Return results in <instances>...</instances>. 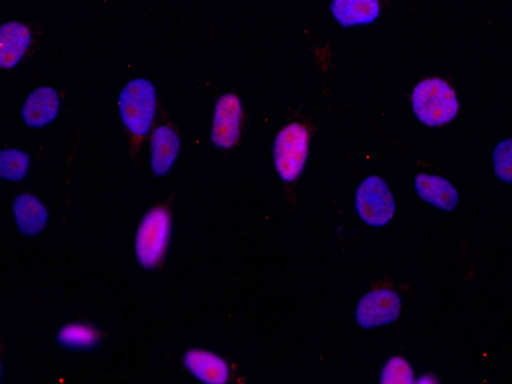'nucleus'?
Segmentation results:
<instances>
[{"label": "nucleus", "instance_id": "obj_12", "mask_svg": "<svg viewBox=\"0 0 512 384\" xmlns=\"http://www.w3.org/2000/svg\"><path fill=\"white\" fill-rule=\"evenodd\" d=\"M332 12L343 25L368 23L379 11L377 0H333Z\"/></svg>", "mask_w": 512, "mask_h": 384}, {"label": "nucleus", "instance_id": "obj_16", "mask_svg": "<svg viewBox=\"0 0 512 384\" xmlns=\"http://www.w3.org/2000/svg\"><path fill=\"white\" fill-rule=\"evenodd\" d=\"M496 175L507 183H512V139L500 142L493 154Z\"/></svg>", "mask_w": 512, "mask_h": 384}, {"label": "nucleus", "instance_id": "obj_14", "mask_svg": "<svg viewBox=\"0 0 512 384\" xmlns=\"http://www.w3.org/2000/svg\"><path fill=\"white\" fill-rule=\"evenodd\" d=\"M15 218L20 228L29 233H34L42 228L45 223L46 212L41 203L34 197L23 194L14 202Z\"/></svg>", "mask_w": 512, "mask_h": 384}, {"label": "nucleus", "instance_id": "obj_8", "mask_svg": "<svg viewBox=\"0 0 512 384\" xmlns=\"http://www.w3.org/2000/svg\"><path fill=\"white\" fill-rule=\"evenodd\" d=\"M58 109V93L51 87H39L26 99L23 119L28 126L42 127L53 120Z\"/></svg>", "mask_w": 512, "mask_h": 384}, {"label": "nucleus", "instance_id": "obj_2", "mask_svg": "<svg viewBox=\"0 0 512 384\" xmlns=\"http://www.w3.org/2000/svg\"><path fill=\"white\" fill-rule=\"evenodd\" d=\"M154 86L146 79L130 81L119 95V111L126 127L136 135L146 134L155 113Z\"/></svg>", "mask_w": 512, "mask_h": 384}, {"label": "nucleus", "instance_id": "obj_4", "mask_svg": "<svg viewBox=\"0 0 512 384\" xmlns=\"http://www.w3.org/2000/svg\"><path fill=\"white\" fill-rule=\"evenodd\" d=\"M356 208L360 217L370 225H384L393 215V197L380 178H366L356 193Z\"/></svg>", "mask_w": 512, "mask_h": 384}, {"label": "nucleus", "instance_id": "obj_15", "mask_svg": "<svg viewBox=\"0 0 512 384\" xmlns=\"http://www.w3.org/2000/svg\"><path fill=\"white\" fill-rule=\"evenodd\" d=\"M28 167L27 156L17 150H5L1 154V174L7 179L21 178Z\"/></svg>", "mask_w": 512, "mask_h": 384}, {"label": "nucleus", "instance_id": "obj_7", "mask_svg": "<svg viewBox=\"0 0 512 384\" xmlns=\"http://www.w3.org/2000/svg\"><path fill=\"white\" fill-rule=\"evenodd\" d=\"M400 302L391 291H375L360 302L356 318L364 327H374L392 321L397 317Z\"/></svg>", "mask_w": 512, "mask_h": 384}, {"label": "nucleus", "instance_id": "obj_5", "mask_svg": "<svg viewBox=\"0 0 512 384\" xmlns=\"http://www.w3.org/2000/svg\"><path fill=\"white\" fill-rule=\"evenodd\" d=\"M169 231V219L165 210L157 208L144 219L136 241L139 260L144 265H154L164 250Z\"/></svg>", "mask_w": 512, "mask_h": 384}, {"label": "nucleus", "instance_id": "obj_17", "mask_svg": "<svg viewBox=\"0 0 512 384\" xmlns=\"http://www.w3.org/2000/svg\"><path fill=\"white\" fill-rule=\"evenodd\" d=\"M60 338L67 345L88 346L93 343L95 334L84 326L72 325L62 330Z\"/></svg>", "mask_w": 512, "mask_h": 384}, {"label": "nucleus", "instance_id": "obj_1", "mask_svg": "<svg viewBox=\"0 0 512 384\" xmlns=\"http://www.w3.org/2000/svg\"><path fill=\"white\" fill-rule=\"evenodd\" d=\"M412 101L418 119L429 126L444 124L458 112L453 89L438 78L421 81L414 89Z\"/></svg>", "mask_w": 512, "mask_h": 384}, {"label": "nucleus", "instance_id": "obj_3", "mask_svg": "<svg viewBox=\"0 0 512 384\" xmlns=\"http://www.w3.org/2000/svg\"><path fill=\"white\" fill-rule=\"evenodd\" d=\"M308 147V132L300 124L286 126L278 134L274 159L280 176L287 181L293 180L301 172Z\"/></svg>", "mask_w": 512, "mask_h": 384}, {"label": "nucleus", "instance_id": "obj_18", "mask_svg": "<svg viewBox=\"0 0 512 384\" xmlns=\"http://www.w3.org/2000/svg\"><path fill=\"white\" fill-rule=\"evenodd\" d=\"M386 374L384 377H387V381L393 382H410L411 381V372L409 366L402 360L396 359L391 361V363L385 369Z\"/></svg>", "mask_w": 512, "mask_h": 384}, {"label": "nucleus", "instance_id": "obj_11", "mask_svg": "<svg viewBox=\"0 0 512 384\" xmlns=\"http://www.w3.org/2000/svg\"><path fill=\"white\" fill-rule=\"evenodd\" d=\"M152 168L155 174L167 173L179 150V140L176 133L169 127H158L151 140Z\"/></svg>", "mask_w": 512, "mask_h": 384}, {"label": "nucleus", "instance_id": "obj_13", "mask_svg": "<svg viewBox=\"0 0 512 384\" xmlns=\"http://www.w3.org/2000/svg\"><path fill=\"white\" fill-rule=\"evenodd\" d=\"M187 367L199 379L205 382H223L227 378V369L221 359L204 351H190L185 355Z\"/></svg>", "mask_w": 512, "mask_h": 384}, {"label": "nucleus", "instance_id": "obj_9", "mask_svg": "<svg viewBox=\"0 0 512 384\" xmlns=\"http://www.w3.org/2000/svg\"><path fill=\"white\" fill-rule=\"evenodd\" d=\"M31 36L19 22H8L1 26L0 62L2 68H10L22 58Z\"/></svg>", "mask_w": 512, "mask_h": 384}, {"label": "nucleus", "instance_id": "obj_6", "mask_svg": "<svg viewBox=\"0 0 512 384\" xmlns=\"http://www.w3.org/2000/svg\"><path fill=\"white\" fill-rule=\"evenodd\" d=\"M241 121V105L232 94L223 95L215 107L212 140L221 148L231 147L237 140Z\"/></svg>", "mask_w": 512, "mask_h": 384}, {"label": "nucleus", "instance_id": "obj_10", "mask_svg": "<svg viewBox=\"0 0 512 384\" xmlns=\"http://www.w3.org/2000/svg\"><path fill=\"white\" fill-rule=\"evenodd\" d=\"M418 194L427 202L444 209H453L458 200L454 187L444 178L420 174L415 179Z\"/></svg>", "mask_w": 512, "mask_h": 384}]
</instances>
